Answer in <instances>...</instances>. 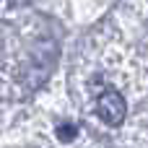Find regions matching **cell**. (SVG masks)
Wrapping results in <instances>:
<instances>
[{
    "label": "cell",
    "instance_id": "obj_1",
    "mask_svg": "<svg viewBox=\"0 0 148 148\" xmlns=\"http://www.w3.org/2000/svg\"><path fill=\"white\" fill-rule=\"evenodd\" d=\"M96 114L104 125L109 127H120L125 122V114H127V104H125V96L114 88H107L99 94L96 99Z\"/></svg>",
    "mask_w": 148,
    "mask_h": 148
},
{
    "label": "cell",
    "instance_id": "obj_2",
    "mask_svg": "<svg viewBox=\"0 0 148 148\" xmlns=\"http://www.w3.org/2000/svg\"><path fill=\"white\" fill-rule=\"evenodd\" d=\"M75 135H78V125H75V122H62V125L57 127V138H60L62 143L73 140Z\"/></svg>",
    "mask_w": 148,
    "mask_h": 148
}]
</instances>
